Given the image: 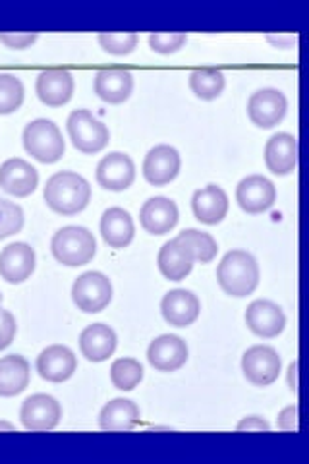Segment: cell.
I'll list each match as a JSON object with an SVG mask.
<instances>
[{
    "mask_svg": "<svg viewBox=\"0 0 309 464\" xmlns=\"http://www.w3.org/2000/svg\"><path fill=\"white\" fill-rule=\"evenodd\" d=\"M47 206L58 215H78L92 199V186L82 174L63 170L56 172L47 180L45 192H43Z\"/></svg>",
    "mask_w": 309,
    "mask_h": 464,
    "instance_id": "6da1fadb",
    "label": "cell"
},
{
    "mask_svg": "<svg viewBox=\"0 0 309 464\" xmlns=\"http://www.w3.org/2000/svg\"><path fill=\"white\" fill-rule=\"evenodd\" d=\"M257 259L244 250H232L220 259L217 279L228 296L246 298L259 285Z\"/></svg>",
    "mask_w": 309,
    "mask_h": 464,
    "instance_id": "7a4b0ae2",
    "label": "cell"
},
{
    "mask_svg": "<svg viewBox=\"0 0 309 464\" xmlns=\"http://www.w3.org/2000/svg\"><path fill=\"white\" fill-rule=\"evenodd\" d=\"M51 252L58 264L66 267H80L90 264L97 254V242L92 230L85 227L70 225L54 232Z\"/></svg>",
    "mask_w": 309,
    "mask_h": 464,
    "instance_id": "3957f363",
    "label": "cell"
},
{
    "mask_svg": "<svg viewBox=\"0 0 309 464\" xmlns=\"http://www.w3.org/2000/svg\"><path fill=\"white\" fill-rule=\"evenodd\" d=\"M22 140H24L25 151L34 159H37L39 163H45V165L61 161L66 151L63 132L58 130V126L53 121H47V119H37L34 122H29L24 128Z\"/></svg>",
    "mask_w": 309,
    "mask_h": 464,
    "instance_id": "277c9868",
    "label": "cell"
},
{
    "mask_svg": "<svg viewBox=\"0 0 309 464\" xmlns=\"http://www.w3.org/2000/svg\"><path fill=\"white\" fill-rule=\"evenodd\" d=\"M68 136L73 148L85 155H95L102 151L111 141L109 128L102 124L92 111L78 109L68 116Z\"/></svg>",
    "mask_w": 309,
    "mask_h": 464,
    "instance_id": "5b68a950",
    "label": "cell"
},
{
    "mask_svg": "<svg viewBox=\"0 0 309 464\" xmlns=\"http://www.w3.org/2000/svg\"><path fill=\"white\" fill-rule=\"evenodd\" d=\"M72 300L83 314H99L112 300V283L105 273L87 271L73 283Z\"/></svg>",
    "mask_w": 309,
    "mask_h": 464,
    "instance_id": "8992f818",
    "label": "cell"
},
{
    "mask_svg": "<svg viewBox=\"0 0 309 464\" xmlns=\"http://www.w3.org/2000/svg\"><path fill=\"white\" fill-rule=\"evenodd\" d=\"M283 360L273 346H252L242 358V372L249 383L256 387H267L275 383L281 375Z\"/></svg>",
    "mask_w": 309,
    "mask_h": 464,
    "instance_id": "52a82bcc",
    "label": "cell"
},
{
    "mask_svg": "<svg viewBox=\"0 0 309 464\" xmlns=\"http://www.w3.org/2000/svg\"><path fill=\"white\" fill-rule=\"evenodd\" d=\"M288 111V101L283 92L275 87H265L256 92L247 101V116L256 126L269 130L281 124Z\"/></svg>",
    "mask_w": 309,
    "mask_h": 464,
    "instance_id": "ba28073f",
    "label": "cell"
},
{
    "mask_svg": "<svg viewBox=\"0 0 309 464\" xmlns=\"http://www.w3.org/2000/svg\"><path fill=\"white\" fill-rule=\"evenodd\" d=\"M63 418V406L51 395H32L22 404L20 420L22 426L29 431H49L54 430Z\"/></svg>",
    "mask_w": 309,
    "mask_h": 464,
    "instance_id": "9c48e42d",
    "label": "cell"
},
{
    "mask_svg": "<svg viewBox=\"0 0 309 464\" xmlns=\"http://www.w3.org/2000/svg\"><path fill=\"white\" fill-rule=\"evenodd\" d=\"M136 180V165L126 153H109L97 165L99 186L111 192H124Z\"/></svg>",
    "mask_w": 309,
    "mask_h": 464,
    "instance_id": "30bf717a",
    "label": "cell"
},
{
    "mask_svg": "<svg viewBox=\"0 0 309 464\" xmlns=\"http://www.w3.org/2000/svg\"><path fill=\"white\" fill-rule=\"evenodd\" d=\"M246 324L254 335L275 339L285 331L286 315L278 304L271 300H256L246 310Z\"/></svg>",
    "mask_w": 309,
    "mask_h": 464,
    "instance_id": "8fae6325",
    "label": "cell"
},
{
    "mask_svg": "<svg viewBox=\"0 0 309 464\" xmlns=\"http://www.w3.org/2000/svg\"><path fill=\"white\" fill-rule=\"evenodd\" d=\"M35 271V250L25 242L8 244L0 252V277L10 285H20Z\"/></svg>",
    "mask_w": 309,
    "mask_h": 464,
    "instance_id": "7c38bea8",
    "label": "cell"
},
{
    "mask_svg": "<svg viewBox=\"0 0 309 464\" xmlns=\"http://www.w3.org/2000/svg\"><path fill=\"white\" fill-rule=\"evenodd\" d=\"M180 167V153L172 145H157V148L145 155L143 177L153 186H167L179 177Z\"/></svg>",
    "mask_w": 309,
    "mask_h": 464,
    "instance_id": "4fadbf2b",
    "label": "cell"
},
{
    "mask_svg": "<svg viewBox=\"0 0 309 464\" xmlns=\"http://www.w3.org/2000/svg\"><path fill=\"white\" fill-rule=\"evenodd\" d=\"M237 201L249 215L265 213L275 206L276 188L269 179L261 177V174H254V177L244 179L237 186Z\"/></svg>",
    "mask_w": 309,
    "mask_h": 464,
    "instance_id": "5bb4252c",
    "label": "cell"
},
{
    "mask_svg": "<svg viewBox=\"0 0 309 464\" xmlns=\"http://www.w3.org/2000/svg\"><path fill=\"white\" fill-rule=\"evenodd\" d=\"M39 186V174L35 167L29 165L25 159L12 157L0 165V188L10 196L27 198Z\"/></svg>",
    "mask_w": 309,
    "mask_h": 464,
    "instance_id": "9a60e30c",
    "label": "cell"
},
{
    "mask_svg": "<svg viewBox=\"0 0 309 464\" xmlns=\"http://www.w3.org/2000/svg\"><path fill=\"white\" fill-rule=\"evenodd\" d=\"M78 370V358L68 346L53 344L37 356V372L45 382L63 383Z\"/></svg>",
    "mask_w": 309,
    "mask_h": 464,
    "instance_id": "2e32d148",
    "label": "cell"
},
{
    "mask_svg": "<svg viewBox=\"0 0 309 464\" xmlns=\"http://www.w3.org/2000/svg\"><path fill=\"white\" fill-rule=\"evenodd\" d=\"M73 90H76V83H73L70 72L63 68L43 70L35 83L37 97L47 107H63L70 103Z\"/></svg>",
    "mask_w": 309,
    "mask_h": 464,
    "instance_id": "e0dca14e",
    "label": "cell"
},
{
    "mask_svg": "<svg viewBox=\"0 0 309 464\" xmlns=\"http://www.w3.org/2000/svg\"><path fill=\"white\" fill-rule=\"evenodd\" d=\"M160 312L167 319V324L172 327H189L198 322L201 314V302L199 298L189 293L186 288H176L165 295L160 302Z\"/></svg>",
    "mask_w": 309,
    "mask_h": 464,
    "instance_id": "ac0fdd59",
    "label": "cell"
},
{
    "mask_svg": "<svg viewBox=\"0 0 309 464\" xmlns=\"http://www.w3.org/2000/svg\"><path fill=\"white\" fill-rule=\"evenodd\" d=\"M188 344L179 335H160L150 348H147V360L157 372H176L188 362Z\"/></svg>",
    "mask_w": 309,
    "mask_h": 464,
    "instance_id": "d6986e66",
    "label": "cell"
},
{
    "mask_svg": "<svg viewBox=\"0 0 309 464\" xmlns=\"http://www.w3.org/2000/svg\"><path fill=\"white\" fill-rule=\"evenodd\" d=\"M179 208L176 203L165 196H157L147 199L140 211L141 227L155 237H163L179 225Z\"/></svg>",
    "mask_w": 309,
    "mask_h": 464,
    "instance_id": "ffe728a7",
    "label": "cell"
},
{
    "mask_svg": "<svg viewBox=\"0 0 309 464\" xmlns=\"http://www.w3.org/2000/svg\"><path fill=\"white\" fill-rule=\"evenodd\" d=\"M265 165L276 174V177H286L298 167V140L296 136L281 132L275 134L267 145H265Z\"/></svg>",
    "mask_w": 309,
    "mask_h": 464,
    "instance_id": "44dd1931",
    "label": "cell"
},
{
    "mask_svg": "<svg viewBox=\"0 0 309 464\" xmlns=\"http://www.w3.org/2000/svg\"><path fill=\"white\" fill-rule=\"evenodd\" d=\"M93 90L101 101L109 105H121L134 92V78L124 68H107L95 74Z\"/></svg>",
    "mask_w": 309,
    "mask_h": 464,
    "instance_id": "7402d4cb",
    "label": "cell"
},
{
    "mask_svg": "<svg viewBox=\"0 0 309 464\" xmlns=\"http://www.w3.org/2000/svg\"><path fill=\"white\" fill-rule=\"evenodd\" d=\"M228 196L223 188L217 184H209L201 188L191 198V209H194L196 219L203 225H218L228 213Z\"/></svg>",
    "mask_w": 309,
    "mask_h": 464,
    "instance_id": "603a6c76",
    "label": "cell"
},
{
    "mask_svg": "<svg viewBox=\"0 0 309 464\" xmlns=\"http://www.w3.org/2000/svg\"><path fill=\"white\" fill-rule=\"evenodd\" d=\"M101 237L109 248H128L136 237V225L131 215L122 208H111L101 217Z\"/></svg>",
    "mask_w": 309,
    "mask_h": 464,
    "instance_id": "cb8c5ba5",
    "label": "cell"
},
{
    "mask_svg": "<svg viewBox=\"0 0 309 464\" xmlns=\"http://www.w3.org/2000/svg\"><path fill=\"white\" fill-rule=\"evenodd\" d=\"M80 351L90 362H105L116 351V333L105 324L87 325L80 335Z\"/></svg>",
    "mask_w": 309,
    "mask_h": 464,
    "instance_id": "d4e9b609",
    "label": "cell"
},
{
    "mask_svg": "<svg viewBox=\"0 0 309 464\" xmlns=\"http://www.w3.org/2000/svg\"><path fill=\"white\" fill-rule=\"evenodd\" d=\"M138 424L140 406L130 399H112L99 414V428L105 431H130Z\"/></svg>",
    "mask_w": 309,
    "mask_h": 464,
    "instance_id": "484cf974",
    "label": "cell"
},
{
    "mask_svg": "<svg viewBox=\"0 0 309 464\" xmlns=\"http://www.w3.org/2000/svg\"><path fill=\"white\" fill-rule=\"evenodd\" d=\"M32 380L29 362L20 354L0 358V397H16L27 389Z\"/></svg>",
    "mask_w": 309,
    "mask_h": 464,
    "instance_id": "4316f807",
    "label": "cell"
},
{
    "mask_svg": "<svg viewBox=\"0 0 309 464\" xmlns=\"http://www.w3.org/2000/svg\"><path fill=\"white\" fill-rule=\"evenodd\" d=\"M159 271L169 281H184L194 269V257L184 248L179 240H169L157 257Z\"/></svg>",
    "mask_w": 309,
    "mask_h": 464,
    "instance_id": "83f0119b",
    "label": "cell"
},
{
    "mask_svg": "<svg viewBox=\"0 0 309 464\" xmlns=\"http://www.w3.org/2000/svg\"><path fill=\"white\" fill-rule=\"evenodd\" d=\"M176 240H179L191 254V257H194V261H199V264H211V261L217 257L218 246L209 232L188 228L180 232V235L176 237Z\"/></svg>",
    "mask_w": 309,
    "mask_h": 464,
    "instance_id": "f1b7e54d",
    "label": "cell"
},
{
    "mask_svg": "<svg viewBox=\"0 0 309 464\" xmlns=\"http://www.w3.org/2000/svg\"><path fill=\"white\" fill-rule=\"evenodd\" d=\"M225 74L217 68H199L194 70L189 76V87L199 99L213 101L225 92Z\"/></svg>",
    "mask_w": 309,
    "mask_h": 464,
    "instance_id": "f546056e",
    "label": "cell"
},
{
    "mask_svg": "<svg viewBox=\"0 0 309 464\" xmlns=\"http://www.w3.org/2000/svg\"><path fill=\"white\" fill-rule=\"evenodd\" d=\"M143 380V366L136 358H119L111 366V382L119 391H134Z\"/></svg>",
    "mask_w": 309,
    "mask_h": 464,
    "instance_id": "4dcf8cb0",
    "label": "cell"
},
{
    "mask_svg": "<svg viewBox=\"0 0 309 464\" xmlns=\"http://www.w3.org/2000/svg\"><path fill=\"white\" fill-rule=\"evenodd\" d=\"M24 103V83L12 74H0V114L16 112Z\"/></svg>",
    "mask_w": 309,
    "mask_h": 464,
    "instance_id": "1f68e13d",
    "label": "cell"
},
{
    "mask_svg": "<svg viewBox=\"0 0 309 464\" xmlns=\"http://www.w3.org/2000/svg\"><path fill=\"white\" fill-rule=\"evenodd\" d=\"M24 228V211L18 203L0 198V240L18 235Z\"/></svg>",
    "mask_w": 309,
    "mask_h": 464,
    "instance_id": "d6a6232c",
    "label": "cell"
},
{
    "mask_svg": "<svg viewBox=\"0 0 309 464\" xmlns=\"http://www.w3.org/2000/svg\"><path fill=\"white\" fill-rule=\"evenodd\" d=\"M140 37L136 34H101L99 45L112 56H128L138 47Z\"/></svg>",
    "mask_w": 309,
    "mask_h": 464,
    "instance_id": "836d02e7",
    "label": "cell"
},
{
    "mask_svg": "<svg viewBox=\"0 0 309 464\" xmlns=\"http://www.w3.org/2000/svg\"><path fill=\"white\" fill-rule=\"evenodd\" d=\"M188 43L186 34H153L150 35V47L159 54L179 53Z\"/></svg>",
    "mask_w": 309,
    "mask_h": 464,
    "instance_id": "e575fe53",
    "label": "cell"
},
{
    "mask_svg": "<svg viewBox=\"0 0 309 464\" xmlns=\"http://www.w3.org/2000/svg\"><path fill=\"white\" fill-rule=\"evenodd\" d=\"M16 317L6 310H0V351H5V348H8L14 343V339H16Z\"/></svg>",
    "mask_w": 309,
    "mask_h": 464,
    "instance_id": "d590c367",
    "label": "cell"
},
{
    "mask_svg": "<svg viewBox=\"0 0 309 464\" xmlns=\"http://www.w3.org/2000/svg\"><path fill=\"white\" fill-rule=\"evenodd\" d=\"M37 41L35 34H0V43L14 51L29 49Z\"/></svg>",
    "mask_w": 309,
    "mask_h": 464,
    "instance_id": "8d00e7d4",
    "label": "cell"
},
{
    "mask_svg": "<svg viewBox=\"0 0 309 464\" xmlns=\"http://www.w3.org/2000/svg\"><path fill=\"white\" fill-rule=\"evenodd\" d=\"M278 430L283 431H298V406H286V409L278 414Z\"/></svg>",
    "mask_w": 309,
    "mask_h": 464,
    "instance_id": "74e56055",
    "label": "cell"
},
{
    "mask_svg": "<svg viewBox=\"0 0 309 464\" xmlns=\"http://www.w3.org/2000/svg\"><path fill=\"white\" fill-rule=\"evenodd\" d=\"M238 431H269L271 424L261 416H247L237 426Z\"/></svg>",
    "mask_w": 309,
    "mask_h": 464,
    "instance_id": "f35d334b",
    "label": "cell"
},
{
    "mask_svg": "<svg viewBox=\"0 0 309 464\" xmlns=\"http://www.w3.org/2000/svg\"><path fill=\"white\" fill-rule=\"evenodd\" d=\"M288 387L292 393H296L298 391V362H292L288 366Z\"/></svg>",
    "mask_w": 309,
    "mask_h": 464,
    "instance_id": "ab89813d",
    "label": "cell"
},
{
    "mask_svg": "<svg viewBox=\"0 0 309 464\" xmlns=\"http://www.w3.org/2000/svg\"><path fill=\"white\" fill-rule=\"evenodd\" d=\"M0 430H5V431H14V430H16V426L10 424V422H0Z\"/></svg>",
    "mask_w": 309,
    "mask_h": 464,
    "instance_id": "60d3db41",
    "label": "cell"
},
{
    "mask_svg": "<svg viewBox=\"0 0 309 464\" xmlns=\"http://www.w3.org/2000/svg\"><path fill=\"white\" fill-rule=\"evenodd\" d=\"M0 306H3V295H0Z\"/></svg>",
    "mask_w": 309,
    "mask_h": 464,
    "instance_id": "b9f144b4",
    "label": "cell"
}]
</instances>
